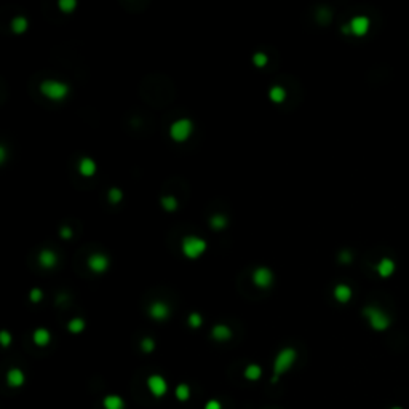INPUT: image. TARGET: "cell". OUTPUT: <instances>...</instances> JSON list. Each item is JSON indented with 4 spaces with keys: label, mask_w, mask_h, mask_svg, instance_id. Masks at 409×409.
I'll return each instance as SVG.
<instances>
[{
    "label": "cell",
    "mask_w": 409,
    "mask_h": 409,
    "mask_svg": "<svg viewBox=\"0 0 409 409\" xmlns=\"http://www.w3.org/2000/svg\"><path fill=\"white\" fill-rule=\"evenodd\" d=\"M296 360H297V352H296L294 349L286 347L283 350H280L278 355H276L275 361H273V379H272V381L276 382L285 372L290 371L291 366L296 363Z\"/></svg>",
    "instance_id": "obj_1"
},
{
    "label": "cell",
    "mask_w": 409,
    "mask_h": 409,
    "mask_svg": "<svg viewBox=\"0 0 409 409\" xmlns=\"http://www.w3.org/2000/svg\"><path fill=\"white\" fill-rule=\"evenodd\" d=\"M206 241L203 238L197 237V235H187L184 237L181 243V250L184 253V256L189 259H198L203 253L206 251Z\"/></svg>",
    "instance_id": "obj_2"
},
{
    "label": "cell",
    "mask_w": 409,
    "mask_h": 409,
    "mask_svg": "<svg viewBox=\"0 0 409 409\" xmlns=\"http://www.w3.org/2000/svg\"><path fill=\"white\" fill-rule=\"evenodd\" d=\"M40 91L48 99L61 101L69 95V85L58 82V80H43L42 85H40Z\"/></svg>",
    "instance_id": "obj_3"
},
{
    "label": "cell",
    "mask_w": 409,
    "mask_h": 409,
    "mask_svg": "<svg viewBox=\"0 0 409 409\" xmlns=\"http://www.w3.org/2000/svg\"><path fill=\"white\" fill-rule=\"evenodd\" d=\"M363 315L366 316L368 321L374 331H385L390 326V318L385 315L381 309L374 307V305H368V307L363 310Z\"/></svg>",
    "instance_id": "obj_4"
},
{
    "label": "cell",
    "mask_w": 409,
    "mask_h": 409,
    "mask_svg": "<svg viewBox=\"0 0 409 409\" xmlns=\"http://www.w3.org/2000/svg\"><path fill=\"white\" fill-rule=\"evenodd\" d=\"M192 133H194V123H192V120H189V118L176 120V122L173 123L171 128H170L171 139L176 141V142L187 141Z\"/></svg>",
    "instance_id": "obj_5"
},
{
    "label": "cell",
    "mask_w": 409,
    "mask_h": 409,
    "mask_svg": "<svg viewBox=\"0 0 409 409\" xmlns=\"http://www.w3.org/2000/svg\"><path fill=\"white\" fill-rule=\"evenodd\" d=\"M147 389L151 391L152 396H155V398H162V396L166 395V391H168V382H166L165 377L160 376V374H152V376L147 377Z\"/></svg>",
    "instance_id": "obj_6"
},
{
    "label": "cell",
    "mask_w": 409,
    "mask_h": 409,
    "mask_svg": "<svg viewBox=\"0 0 409 409\" xmlns=\"http://www.w3.org/2000/svg\"><path fill=\"white\" fill-rule=\"evenodd\" d=\"M253 283L259 288H269L273 283V273L267 267H259L253 272Z\"/></svg>",
    "instance_id": "obj_7"
},
{
    "label": "cell",
    "mask_w": 409,
    "mask_h": 409,
    "mask_svg": "<svg viewBox=\"0 0 409 409\" xmlns=\"http://www.w3.org/2000/svg\"><path fill=\"white\" fill-rule=\"evenodd\" d=\"M86 264H88V269L91 270V272H95V273H102V272H106V270L109 269V259H107V256L99 254V253H95V254H91L88 257V261H86Z\"/></svg>",
    "instance_id": "obj_8"
},
{
    "label": "cell",
    "mask_w": 409,
    "mask_h": 409,
    "mask_svg": "<svg viewBox=\"0 0 409 409\" xmlns=\"http://www.w3.org/2000/svg\"><path fill=\"white\" fill-rule=\"evenodd\" d=\"M349 26H350V29H352L353 36L363 37V36H366L368 31H370L371 22H370V18H368V16H355V18L349 22Z\"/></svg>",
    "instance_id": "obj_9"
},
{
    "label": "cell",
    "mask_w": 409,
    "mask_h": 409,
    "mask_svg": "<svg viewBox=\"0 0 409 409\" xmlns=\"http://www.w3.org/2000/svg\"><path fill=\"white\" fill-rule=\"evenodd\" d=\"M149 315H151V318H154L155 321H165L170 316V305L162 301L154 302V304H151V307H149Z\"/></svg>",
    "instance_id": "obj_10"
},
{
    "label": "cell",
    "mask_w": 409,
    "mask_h": 409,
    "mask_svg": "<svg viewBox=\"0 0 409 409\" xmlns=\"http://www.w3.org/2000/svg\"><path fill=\"white\" fill-rule=\"evenodd\" d=\"M24 382H26L24 372H22L21 370H18V368H13V370H10L7 372V384L10 385V387L18 389V387H22Z\"/></svg>",
    "instance_id": "obj_11"
},
{
    "label": "cell",
    "mask_w": 409,
    "mask_h": 409,
    "mask_svg": "<svg viewBox=\"0 0 409 409\" xmlns=\"http://www.w3.org/2000/svg\"><path fill=\"white\" fill-rule=\"evenodd\" d=\"M39 264L42 266L43 269H53L56 264H58V256L55 251L51 250H42L39 254Z\"/></svg>",
    "instance_id": "obj_12"
},
{
    "label": "cell",
    "mask_w": 409,
    "mask_h": 409,
    "mask_svg": "<svg viewBox=\"0 0 409 409\" xmlns=\"http://www.w3.org/2000/svg\"><path fill=\"white\" fill-rule=\"evenodd\" d=\"M97 170V166L95 163V160L93 158H90V157H83L82 160H80V163H78V171H80V175L82 176H86V177H91L96 173Z\"/></svg>",
    "instance_id": "obj_13"
},
{
    "label": "cell",
    "mask_w": 409,
    "mask_h": 409,
    "mask_svg": "<svg viewBox=\"0 0 409 409\" xmlns=\"http://www.w3.org/2000/svg\"><path fill=\"white\" fill-rule=\"evenodd\" d=\"M32 341L39 347H47L51 341V334L48 330H45V328H39V330L34 331L32 334Z\"/></svg>",
    "instance_id": "obj_14"
},
{
    "label": "cell",
    "mask_w": 409,
    "mask_h": 409,
    "mask_svg": "<svg viewBox=\"0 0 409 409\" xmlns=\"http://www.w3.org/2000/svg\"><path fill=\"white\" fill-rule=\"evenodd\" d=\"M211 336H213V339H216L219 342L229 341V339L232 337V330L226 325H216L211 330Z\"/></svg>",
    "instance_id": "obj_15"
},
{
    "label": "cell",
    "mask_w": 409,
    "mask_h": 409,
    "mask_svg": "<svg viewBox=\"0 0 409 409\" xmlns=\"http://www.w3.org/2000/svg\"><path fill=\"white\" fill-rule=\"evenodd\" d=\"M395 272V262L389 257L381 259V262L377 264V273L382 276V278H387L391 273Z\"/></svg>",
    "instance_id": "obj_16"
},
{
    "label": "cell",
    "mask_w": 409,
    "mask_h": 409,
    "mask_svg": "<svg viewBox=\"0 0 409 409\" xmlns=\"http://www.w3.org/2000/svg\"><path fill=\"white\" fill-rule=\"evenodd\" d=\"M243 376H245L246 381H251V382L259 381V379L262 377V368L259 365H256V363H251V365H248L245 368Z\"/></svg>",
    "instance_id": "obj_17"
},
{
    "label": "cell",
    "mask_w": 409,
    "mask_h": 409,
    "mask_svg": "<svg viewBox=\"0 0 409 409\" xmlns=\"http://www.w3.org/2000/svg\"><path fill=\"white\" fill-rule=\"evenodd\" d=\"M102 406L104 409H125V401L118 395H107L102 400Z\"/></svg>",
    "instance_id": "obj_18"
},
{
    "label": "cell",
    "mask_w": 409,
    "mask_h": 409,
    "mask_svg": "<svg viewBox=\"0 0 409 409\" xmlns=\"http://www.w3.org/2000/svg\"><path fill=\"white\" fill-rule=\"evenodd\" d=\"M334 297L337 299L339 302H349L350 297H352V290L347 285H337L334 288Z\"/></svg>",
    "instance_id": "obj_19"
},
{
    "label": "cell",
    "mask_w": 409,
    "mask_h": 409,
    "mask_svg": "<svg viewBox=\"0 0 409 409\" xmlns=\"http://www.w3.org/2000/svg\"><path fill=\"white\" fill-rule=\"evenodd\" d=\"M269 97L275 102V104H280V102H283V101L286 99V90L283 88V86L275 85V86H272V88H270Z\"/></svg>",
    "instance_id": "obj_20"
},
{
    "label": "cell",
    "mask_w": 409,
    "mask_h": 409,
    "mask_svg": "<svg viewBox=\"0 0 409 409\" xmlns=\"http://www.w3.org/2000/svg\"><path fill=\"white\" fill-rule=\"evenodd\" d=\"M29 27V21L24 18V16H18V18H15L11 21V31L16 32V34H22L26 32Z\"/></svg>",
    "instance_id": "obj_21"
},
{
    "label": "cell",
    "mask_w": 409,
    "mask_h": 409,
    "mask_svg": "<svg viewBox=\"0 0 409 409\" xmlns=\"http://www.w3.org/2000/svg\"><path fill=\"white\" fill-rule=\"evenodd\" d=\"M67 330L71 331L72 334H80L85 330V320L80 318V316H77V318H72L67 323Z\"/></svg>",
    "instance_id": "obj_22"
},
{
    "label": "cell",
    "mask_w": 409,
    "mask_h": 409,
    "mask_svg": "<svg viewBox=\"0 0 409 409\" xmlns=\"http://www.w3.org/2000/svg\"><path fill=\"white\" fill-rule=\"evenodd\" d=\"M175 395L179 401H187L191 398V389H189L187 384H179L175 390Z\"/></svg>",
    "instance_id": "obj_23"
},
{
    "label": "cell",
    "mask_w": 409,
    "mask_h": 409,
    "mask_svg": "<svg viewBox=\"0 0 409 409\" xmlns=\"http://www.w3.org/2000/svg\"><path fill=\"white\" fill-rule=\"evenodd\" d=\"M210 224H211V227L214 229V230H222L224 227L227 226V217L224 216V214H214V216L211 217Z\"/></svg>",
    "instance_id": "obj_24"
},
{
    "label": "cell",
    "mask_w": 409,
    "mask_h": 409,
    "mask_svg": "<svg viewBox=\"0 0 409 409\" xmlns=\"http://www.w3.org/2000/svg\"><path fill=\"white\" fill-rule=\"evenodd\" d=\"M59 10L62 13H72L74 10L77 8V2L76 0H59Z\"/></svg>",
    "instance_id": "obj_25"
},
{
    "label": "cell",
    "mask_w": 409,
    "mask_h": 409,
    "mask_svg": "<svg viewBox=\"0 0 409 409\" xmlns=\"http://www.w3.org/2000/svg\"><path fill=\"white\" fill-rule=\"evenodd\" d=\"M122 198H123V192L120 191V189L112 187L111 191H109V201H111V203L117 205L118 201H122Z\"/></svg>",
    "instance_id": "obj_26"
},
{
    "label": "cell",
    "mask_w": 409,
    "mask_h": 409,
    "mask_svg": "<svg viewBox=\"0 0 409 409\" xmlns=\"http://www.w3.org/2000/svg\"><path fill=\"white\" fill-rule=\"evenodd\" d=\"M162 206L166 211H175L177 208V200L175 197H163L162 198Z\"/></svg>",
    "instance_id": "obj_27"
},
{
    "label": "cell",
    "mask_w": 409,
    "mask_h": 409,
    "mask_svg": "<svg viewBox=\"0 0 409 409\" xmlns=\"http://www.w3.org/2000/svg\"><path fill=\"white\" fill-rule=\"evenodd\" d=\"M253 62H254L256 67H266L269 62V56L266 53H256L253 56Z\"/></svg>",
    "instance_id": "obj_28"
},
{
    "label": "cell",
    "mask_w": 409,
    "mask_h": 409,
    "mask_svg": "<svg viewBox=\"0 0 409 409\" xmlns=\"http://www.w3.org/2000/svg\"><path fill=\"white\" fill-rule=\"evenodd\" d=\"M141 349H142V352H146V353H151L155 350V341L151 337H144L142 341H141Z\"/></svg>",
    "instance_id": "obj_29"
},
{
    "label": "cell",
    "mask_w": 409,
    "mask_h": 409,
    "mask_svg": "<svg viewBox=\"0 0 409 409\" xmlns=\"http://www.w3.org/2000/svg\"><path fill=\"white\" fill-rule=\"evenodd\" d=\"M201 323H203V320H201L200 313L194 312V313L189 315V326H191V328H200Z\"/></svg>",
    "instance_id": "obj_30"
},
{
    "label": "cell",
    "mask_w": 409,
    "mask_h": 409,
    "mask_svg": "<svg viewBox=\"0 0 409 409\" xmlns=\"http://www.w3.org/2000/svg\"><path fill=\"white\" fill-rule=\"evenodd\" d=\"M13 342V337H11V334L8 331H0V344H2V347H10V344Z\"/></svg>",
    "instance_id": "obj_31"
},
{
    "label": "cell",
    "mask_w": 409,
    "mask_h": 409,
    "mask_svg": "<svg viewBox=\"0 0 409 409\" xmlns=\"http://www.w3.org/2000/svg\"><path fill=\"white\" fill-rule=\"evenodd\" d=\"M42 297H43V291L39 290V288H34V290L31 291V294H29V299H31L32 302H36V304L42 301Z\"/></svg>",
    "instance_id": "obj_32"
},
{
    "label": "cell",
    "mask_w": 409,
    "mask_h": 409,
    "mask_svg": "<svg viewBox=\"0 0 409 409\" xmlns=\"http://www.w3.org/2000/svg\"><path fill=\"white\" fill-rule=\"evenodd\" d=\"M205 409H222V405H221V401H219V400H210L205 405Z\"/></svg>",
    "instance_id": "obj_33"
},
{
    "label": "cell",
    "mask_w": 409,
    "mask_h": 409,
    "mask_svg": "<svg viewBox=\"0 0 409 409\" xmlns=\"http://www.w3.org/2000/svg\"><path fill=\"white\" fill-rule=\"evenodd\" d=\"M318 19L321 22H328L331 19V13H328V10H321L320 13H318Z\"/></svg>",
    "instance_id": "obj_34"
},
{
    "label": "cell",
    "mask_w": 409,
    "mask_h": 409,
    "mask_svg": "<svg viewBox=\"0 0 409 409\" xmlns=\"http://www.w3.org/2000/svg\"><path fill=\"white\" fill-rule=\"evenodd\" d=\"M339 259H341V262H345V264H347V262H352V259H353V257L350 256V253H349V251H342V253H341V257H339Z\"/></svg>",
    "instance_id": "obj_35"
},
{
    "label": "cell",
    "mask_w": 409,
    "mask_h": 409,
    "mask_svg": "<svg viewBox=\"0 0 409 409\" xmlns=\"http://www.w3.org/2000/svg\"><path fill=\"white\" fill-rule=\"evenodd\" d=\"M61 237L62 238H71L72 237V230L69 227H62L61 229Z\"/></svg>",
    "instance_id": "obj_36"
},
{
    "label": "cell",
    "mask_w": 409,
    "mask_h": 409,
    "mask_svg": "<svg viewBox=\"0 0 409 409\" xmlns=\"http://www.w3.org/2000/svg\"><path fill=\"white\" fill-rule=\"evenodd\" d=\"M5 158H7V151H5V147L2 146L0 147V163H5Z\"/></svg>",
    "instance_id": "obj_37"
},
{
    "label": "cell",
    "mask_w": 409,
    "mask_h": 409,
    "mask_svg": "<svg viewBox=\"0 0 409 409\" xmlns=\"http://www.w3.org/2000/svg\"><path fill=\"white\" fill-rule=\"evenodd\" d=\"M342 32H344V34H352V29H350L349 24H344V26H342Z\"/></svg>",
    "instance_id": "obj_38"
},
{
    "label": "cell",
    "mask_w": 409,
    "mask_h": 409,
    "mask_svg": "<svg viewBox=\"0 0 409 409\" xmlns=\"http://www.w3.org/2000/svg\"><path fill=\"white\" fill-rule=\"evenodd\" d=\"M391 409H403V408H400V406H395V408H391Z\"/></svg>",
    "instance_id": "obj_39"
}]
</instances>
